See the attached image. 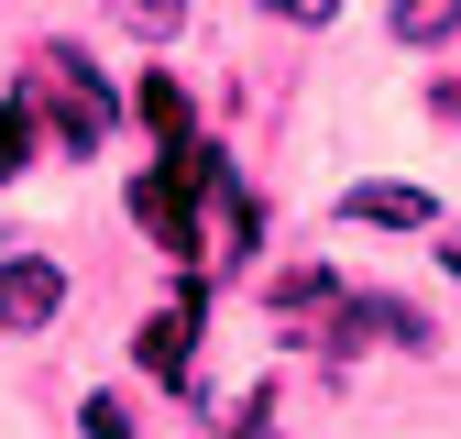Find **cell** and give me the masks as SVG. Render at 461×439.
I'll return each mask as SVG.
<instances>
[{"instance_id":"6da1fadb","label":"cell","mask_w":461,"mask_h":439,"mask_svg":"<svg viewBox=\"0 0 461 439\" xmlns=\"http://www.w3.org/2000/svg\"><path fill=\"white\" fill-rule=\"evenodd\" d=\"M33 99H55L44 132L67 143V154H99L110 132H122V88L88 67V44H33Z\"/></svg>"},{"instance_id":"7a4b0ae2","label":"cell","mask_w":461,"mask_h":439,"mask_svg":"<svg viewBox=\"0 0 461 439\" xmlns=\"http://www.w3.org/2000/svg\"><path fill=\"white\" fill-rule=\"evenodd\" d=\"M209 176H220V154H209V143H187V154H165L154 176L132 187V220H143V242H165L176 264L198 253V220H187V187H209Z\"/></svg>"},{"instance_id":"3957f363","label":"cell","mask_w":461,"mask_h":439,"mask_svg":"<svg viewBox=\"0 0 461 439\" xmlns=\"http://www.w3.org/2000/svg\"><path fill=\"white\" fill-rule=\"evenodd\" d=\"M55 308H67V274H55L44 253L0 264V329H55Z\"/></svg>"},{"instance_id":"277c9868","label":"cell","mask_w":461,"mask_h":439,"mask_svg":"<svg viewBox=\"0 0 461 439\" xmlns=\"http://www.w3.org/2000/svg\"><path fill=\"white\" fill-rule=\"evenodd\" d=\"M198 318H209V286H176V308H165V318L143 329V341H132V363L176 384V373H187V352H198Z\"/></svg>"},{"instance_id":"5b68a950","label":"cell","mask_w":461,"mask_h":439,"mask_svg":"<svg viewBox=\"0 0 461 439\" xmlns=\"http://www.w3.org/2000/svg\"><path fill=\"white\" fill-rule=\"evenodd\" d=\"M340 220H363V231H429L439 198H429V187H352V198H340Z\"/></svg>"},{"instance_id":"8992f818","label":"cell","mask_w":461,"mask_h":439,"mask_svg":"<svg viewBox=\"0 0 461 439\" xmlns=\"http://www.w3.org/2000/svg\"><path fill=\"white\" fill-rule=\"evenodd\" d=\"M330 308H340V274H330V264H285V274H275V318H285V329H319Z\"/></svg>"},{"instance_id":"52a82bcc","label":"cell","mask_w":461,"mask_h":439,"mask_svg":"<svg viewBox=\"0 0 461 439\" xmlns=\"http://www.w3.org/2000/svg\"><path fill=\"white\" fill-rule=\"evenodd\" d=\"M143 121H154L165 154H187V143H198V132H187V88H176V77H143Z\"/></svg>"},{"instance_id":"ba28073f","label":"cell","mask_w":461,"mask_h":439,"mask_svg":"<svg viewBox=\"0 0 461 439\" xmlns=\"http://www.w3.org/2000/svg\"><path fill=\"white\" fill-rule=\"evenodd\" d=\"M384 22H395V44H450L461 33V0H395Z\"/></svg>"},{"instance_id":"9c48e42d","label":"cell","mask_w":461,"mask_h":439,"mask_svg":"<svg viewBox=\"0 0 461 439\" xmlns=\"http://www.w3.org/2000/svg\"><path fill=\"white\" fill-rule=\"evenodd\" d=\"M23 154H33V88H23L12 110H0V176H12V165H23Z\"/></svg>"},{"instance_id":"30bf717a","label":"cell","mask_w":461,"mask_h":439,"mask_svg":"<svg viewBox=\"0 0 461 439\" xmlns=\"http://www.w3.org/2000/svg\"><path fill=\"white\" fill-rule=\"evenodd\" d=\"M122 12H132V44H165V33H176V12H187V0H122Z\"/></svg>"},{"instance_id":"8fae6325","label":"cell","mask_w":461,"mask_h":439,"mask_svg":"<svg viewBox=\"0 0 461 439\" xmlns=\"http://www.w3.org/2000/svg\"><path fill=\"white\" fill-rule=\"evenodd\" d=\"M77 428H88V439H132V407H122V396H88Z\"/></svg>"},{"instance_id":"7c38bea8","label":"cell","mask_w":461,"mask_h":439,"mask_svg":"<svg viewBox=\"0 0 461 439\" xmlns=\"http://www.w3.org/2000/svg\"><path fill=\"white\" fill-rule=\"evenodd\" d=\"M264 12H275V22H330L340 0H264Z\"/></svg>"},{"instance_id":"4fadbf2b","label":"cell","mask_w":461,"mask_h":439,"mask_svg":"<svg viewBox=\"0 0 461 439\" xmlns=\"http://www.w3.org/2000/svg\"><path fill=\"white\" fill-rule=\"evenodd\" d=\"M439 121H461V77H450V88H439Z\"/></svg>"}]
</instances>
